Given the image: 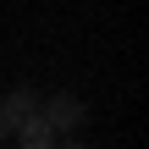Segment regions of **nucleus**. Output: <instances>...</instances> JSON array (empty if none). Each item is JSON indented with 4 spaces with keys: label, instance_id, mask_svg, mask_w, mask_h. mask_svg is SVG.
<instances>
[{
    "label": "nucleus",
    "instance_id": "f257e3e1",
    "mask_svg": "<svg viewBox=\"0 0 149 149\" xmlns=\"http://www.w3.org/2000/svg\"><path fill=\"white\" fill-rule=\"evenodd\" d=\"M39 122H44L50 133H77V127L88 122V105H83L77 94H50V100H39Z\"/></svg>",
    "mask_w": 149,
    "mask_h": 149
},
{
    "label": "nucleus",
    "instance_id": "f03ea898",
    "mask_svg": "<svg viewBox=\"0 0 149 149\" xmlns=\"http://www.w3.org/2000/svg\"><path fill=\"white\" fill-rule=\"evenodd\" d=\"M33 116H39V94L33 88H11L0 100V138H17V127L33 122Z\"/></svg>",
    "mask_w": 149,
    "mask_h": 149
},
{
    "label": "nucleus",
    "instance_id": "7ed1b4c3",
    "mask_svg": "<svg viewBox=\"0 0 149 149\" xmlns=\"http://www.w3.org/2000/svg\"><path fill=\"white\" fill-rule=\"evenodd\" d=\"M55 138H61V133H50V127H44L39 116L17 127V149H55Z\"/></svg>",
    "mask_w": 149,
    "mask_h": 149
},
{
    "label": "nucleus",
    "instance_id": "20e7f679",
    "mask_svg": "<svg viewBox=\"0 0 149 149\" xmlns=\"http://www.w3.org/2000/svg\"><path fill=\"white\" fill-rule=\"evenodd\" d=\"M55 149H88V144H61V138H55Z\"/></svg>",
    "mask_w": 149,
    "mask_h": 149
}]
</instances>
